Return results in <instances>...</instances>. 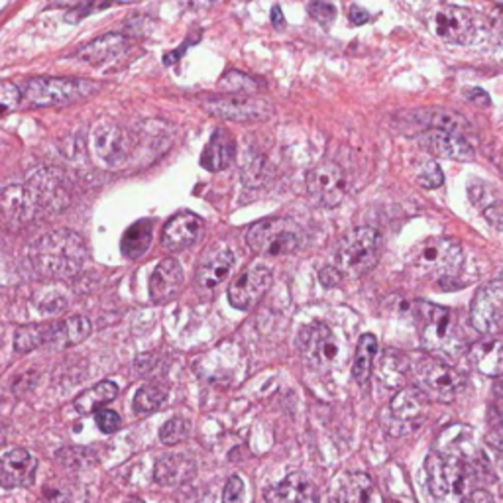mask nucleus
I'll list each match as a JSON object with an SVG mask.
<instances>
[{
	"mask_svg": "<svg viewBox=\"0 0 503 503\" xmlns=\"http://www.w3.org/2000/svg\"><path fill=\"white\" fill-rule=\"evenodd\" d=\"M95 152L108 164H118L128 156V134L118 126H100L95 136Z\"/></svg>",
	"mask_w": 503,
	"mask_h": 503,
	"instance_id": "24",
	"label": "nucleus"
},
{
	"mask_svg": "<svg viewBox=\"0 0 503 503\" xmlns=\"http://www.w3.org/2000/svg\"><path fill=\"white\" fill-rule=\"evenodd\" d=\"M87 258L83 238L72 230H55L30 248L34 268L47 277H72L81 271Z\"/></svg>",
	"mask_w": 503,
	"mask_h": 503,
	"instance_id": "1",
	"label": "nucleus"
},
{
	"mask_svg": "<svg viewBox=\"0 0 503 503\" xmlns=\"http://www.w3.org/2000/svg\"><path fill=\"white\" fill-rule=\"evenodd\" d=\"M189 431H191V422L187 419H181V417H174L169 419L166 425L159 431V439H162L164 445H177V442L185 440L189 437Z\"/></svg>",
	"mask_w": 503,
	"mask_h": 503,
	"instance_id": "33",
	"label": "nucleus"
},
{
	"mask_svg": "<svg viewBox=\"0 0 503 503\" xmlns=\"http://www.w3.org/2000/svg\"><path fill=\"white\" fill-rule=\"evenodd\" d=\"M126 47L128 39L123 34H107L87 44L81 52H77V57L89 65H103L126 52Z\"/></svg>",
	"mask_w": 503,
	"mask_h": 503,
	"instance_id": "25",
	"label": "nucleus"
},
{
	"mask_svg": "<svg viewBox=\"0 0 503 503\" xmlns=\"http://www.w3.org/2000/svg\"><path fill=\"white\" fill-rule=\"evenodd\" d=\"M98 85L87 79L72 77H38L24 85V97L36 107H55L69 105L77 100H85L95 95Z\"/></svg>",
	"mask_w": 503,
	"mask_h": 503,
	"instance_id": "5",
	"label": "nucleus"
},
{
	"mask_svg": "<svg viewBox=\"0 0 503 503\" xmlns=\"http://www.w3.org/2000/svg\"><path fill=\"white\" fill-rule=\"evenodd\" d=\"M271 24H274L276 28H284L286 26V20H284V14H281V8L279 6L271 8Z\"/></svg>",
	"mask_w": 503,
	"mask_h": 503,
	"instance_id": "45",
	"label": "nucleus"
},
{
	"mask_svg": "<svg viewBox=\"0 0 503 503\" xmlns=\"http://www.w3.org/2000/svg\"><path fill=\"white\" fill-rule=\"evenodd\" d=\"M167 399V388L162 384H146L138 389L134 396V411L138 415H148L154 413L159 407L164 405Z\"/></svg>",
	"mask_w": 503,
	"mask_h": 503,
	"instance_id": "32",
	"label": "nucleus"
},
{
	"mask_svg": "<svg viewBox=\"0 0 503 503\" xmlns=\"http://www.w3.org/2000/svg\"><path fill=\"white\" fill-rule=\"evenodd\" d=\"M381 256V236L376 228L362 226L342 236L337 250V269L340 276L362 277L374 269Z\"/></svg>",
	"mask_w": 503,
	"mask_h": 503,
	"instance_id": "2",
	"label": "nucleus"
},
{
	"mask_svg": "<svg viewBox=\"0 0 503 503\" xmlns=\"http://www.w3.org/2000/svg\"><path fill=\"white\" fill-rule=\"evenodd\" d=\"M486 218L490 220V225H494L496 228L503 230V209L499 205H491L484 210Z\"/></svg>",
	"mask_w": 503,
	"mask_h": 503,
	"instance_id": "41",
	"label": "nucleus"
},
{
	"mask_svg": "<svg viewBox=\"0 0 503 503\" xmlns=\"http://www.w3.org/2000/svg\"><path fill=\"white\" fill-rule=\"evenodd\" d=\"M193 474V465L181 455H171L158 462L156 480L162 484H179Z\"/></svg>",
	"mask_w": 503,
	"mask_h": 503,
	"instance_id": "31",
	"label": "nucleus"
},
{
	"mask_svg": "<svg viewBox=\"0 0 503 503\" xmlns=\"http://www.w3.org/2000/svg\"><path fill=\"white\" fill-rule=\"evenodd\" d=\"M246 243L258 254H294L301 244V230L289 218H264L246 230Z\"/></svg>",
	"mask_w": 503,
	"mask_h": 503,
	"instance_id": "7",
	"label": "nucleus"
},
{
	"mask_svg": "<svg viewBox=\"0 0 503 503\" xmlns=\"http://www.w3.org/2000/svg\"><path fill=\"white\" fill-rule=\"evenodd\" d=\"M118 396V386L115 381H100L95 388L87 389L85 394L79 396L75 399V409L79 411L81 415H90V413H97V411L103 409L107 404H110L115 397Z\"/></svg>",
	"mask_w": 503,
	"mask_h": 503,
	"instance_id": "29",
	"label": "nucleus"
},
{
	"mask_svg": "<svg viewBox=\"0 0 503 503\" xmlns=\"http://www.w3.org/2000/svg\"><path fill=\"white\" fill-rule=\"evenodd\" d=\"M234 266V256L228 248L217 252L215 256H210L207 261H203V266L197 271V284L199 287H203L207 291L217 289L223 281L230 276Z\"/></svg>",
	"mask_w": 503,
	"mask_h": 503,
	"instance_id": "26",
	"label": "nucleus"
},
{
	"mask_svg": "<svg viewBox=\"0 0 503 503\" xmlns=\"http://www.w3.org/2000/svg\"><path fill=\"white\" fill-rule=\"evenodd\" d=\"M417 183L425 189H437L445 183V175H442V169L439 167V164L432 162V159L422 164L417 175Z\"/></svg>",
	"mask_w": 503,
	"mask_h": 503,
	"instance_id": "36",
	"label": "nucleus"
},
{
	"mask_svg": "<svg viewBox=\"0 0 503 503\" xmlns=\"http://www.w3.org/2000/svg\"><path fill=\"white\" fill-rule=\"evenodd\" d=\"M391 421L399 425L397 435H405V432L421 427V422L425 421L427 415V397L417 388H405L391 399L389 405Z\"/></svg>",
	"mask_w": 503,
	"mask_h": 503,
	"instance_id": "15",
	"label": "nucleus"
},
{
	"mask_svg": "<svg viewBox=\"0 0 503 503\" xmlns=\"http://www.w3.org/2000/svg\"><path fill=\"white\" fill-rule=\"evenodd\" d=\"M374 482L368 474H350L338 484L330 503H370Z\"/></svg>",
	"mask_w": 503,
	"mask_h": 503,
	"instance_id": "28",
	"label": "nucleus"
},
{
	"mask_svg": "<svg viewBox=\"0 0 503 503\" xmlns=\"http://www.w3.org/2000/svg\"><path fill=\"white\" fill-rule=\"evenodd\" d=\"M470 364L488 378L503 376V338L476 342L468 352Z\"/></svg>",
	"mask_w": 503,
	"mask_h": 503,
	"instance_id": "22",
	"label": "nucleus"
},
{
	"mask_svg": "<svg viewBox=\"0 0 503 503\" xmlns=\"http://www.w3.org/2000/svg\"><path fill=\"white\" fill-rule=\"evenodd\" d=\"M470 323L482 335H498L503 330V281H490L472 301Z\"/></svg>",
	"mask_w": 503,
	"mask_h": 503,
	"instance_id": "11",
	"label": "nucleus"
},
{
	"mask_svg": "<svg viewBox=\"0 0 503 503\" xmlns=\"http://www.w3.org/2000/svg\"><path fill=\"white\" fill-rule=\"evenodd\" d=\"M203 234V220L195 213H179L167 220L164 226L162 243L169 252H181L193 246Z\"/></svg>",
	"mask_w": 503,
	"mask_h": 503,
	"instance_id": "19",
	"label": "nucleus"
},
{
	"mask_svg": "<svg viewBox=\"0 0 503 503\" xmlns=\"http://www.w3.org/2000/svg\"><path fill=\"white\" fill-rule=\"evenodd\" d=\"M90 333V323L85 317H67L65 320L47 325H32L22 327L16 333L14 346L18 352H30L39 346L52 348H67L81 342Z\"/></svg>",
	"mask_w": 503,
	"mask_h": 503,
	"instance_id": "3",
	"label": "nucleus"
},
{
	"mask_svg": "<svg viewBox=\"0 0 503 503\" xmlns=\"http://www.w3.org/2000/svg\"><path fill=\"white\" fill-rule=\"evenodd\" d=\"M435 32L450 44H470L476 34V18L468 8L445 6L435 14Z\"/></svg>",
	"mask_w": 503,
	"mask_h": 503,
	"instance_id": "16",
	"label": "nucleus"
},
{
	"mask_svg": "<svg viewBox=\"0 0 503 503\" xmlns=\"http://www.w3.org/2000/svg\"><path fill=\"white\" fill-rule=\"evenodd\" d=\"M268 503H319V490L305 474L294 472L266 490Z\"/></svg>",
	"mask_w": 503,
	"mask_h": 503,
	"instance_id": "20",
	"label": "nucleus"
},
{
	"mask_svg": "<svg viewBox=\"0 0 503 503\" xmlns=\"http://www.w3.org/2000/svg\"><path fill=\"white\" fill-rule=\"evenodd\" d=\"M468 503H496V501L491 499V496L488 494V491H476V494L470 498Z\"/></svg>",
	"mask_w": 503,
	"mask_h": 503,
	"instance_id": "46",
	"label": "nucleus"
},
{
	"mask_svg": "<svg viewBox=\"0 0 503 503\" xmlns=\"http://www.w3.org/2000/svg\"><path fill=\"white\" fill-rule=\"evenodd\" d=\"M205 108L210 115L236 120V123H256V120H266L271 115V105L266 103L264 98H256L244 93L205 100Z\"/></svg>",
	"mask_w": 503,
	"mask_h": 503,
	"instance_id": "13",
	"label": "nucleus"
},
{
	"mask_svg": "<svg viewBox=\"0 0 503 503\" xmlns=\"http://www.w3.org/2000/svg\"><path fill=\"white\" fill-rule=\"evenodd\" d=\"M307 189L319 205L328 209L338 207L348 191L345 169L333 162L317 166L307 174Z\"/></svg>",
	"mask_w": 503,
	"mask_h": 503,
	"instance_id": "12",
	"label": "nucleus"
},
{
	"mask_svg": "<svg viewBox=\"0 0 503 503\" xmlns=\"http://www.w3.org/2000/svg\"><path fill=\"white\" fill-rule=\"evenodd\" d=\"M419 144L422 149H427L431 156L456 159V162H468L474 158V149L458 134H450L447 130L429 128L427 132L419 136Z\"/></svg>",
	"mask_w": 503,
	"mask_h": 503,
	"instance_id": "18",
	"label": "nucleus"
},
{
	"mask_svg": "<svg viewBox=\"0 0 503 503\" xmlns=\"http://www.w3.org/2000/svg\"><path fill=\"white\" fill-rule=\"evenodd\" d=\"M427 488L435 503H465L466 468L455 456L431 452L425 462Z\"/></svg>",
	"mask_w": 503,
	"mask_h": 503,
	"instance_id": "4",
	"label": "nucleus"
},
{
	"mask_svg": "<svg viewBox=\"0 0 503 503\" xmlns=\"http://www.w3.org/2000/svg\"><path fill=\"white\" fill-rule=\"evenodd\" d=\"M301 352L307 364L327 371L342 364V345L338 337L323 323H315L303 330L301 335Z\"/></svg>",
	"mask_w": 503,
	"mask_h": 503,
	"instance_id": "10",
	"label": "nucleus"
},
{
	"mask_svg": "<svg viewBox=\"0 0 503 503\" xmlns=\"http://www.w3.org/2000/svg\"><path fill=\"white\" fill-rule=\"evenodd\" d=\"M488 440H490V442H491V445H494L496 448H499V450L503 452V427L496 429L494 432H490Z\"/></svg>",
	"mask_w": 503,
	"mask_h": 503,
	"instance_id": "43",
	"label": "nucleus"
},
{
	"mask_svg": "<svg viewBox=\"0 0 503 503\" xmlns=\"http://www.w3.org/2000/svg\"><path fill=\"white\" fill-rule=\"evenodd\" d=\"M376 354H378V338L374 335H362L356 346L354 364H352V378H354L358 384H366L368 381Z\"/></svg>",
	"mask_w": 503,
	"mask_h": 503,
	"instance_id": "30",
	"label": "nucleus"
},
{
	"mask_svg": "<svg viewBox=\"0 0 503 503\" xmlns=\"http://www.w3.org/2000/svg\"><path fill=\"white\" fill-rule=\"evenodd\" d=\"M22 100V90L14 83L4 81L0 83V116H6L16 110V107Z\"/></svg>",
	"mask_w": 503,
	"mask_h": 503,
	"instance_id": "35",
	"label": "nucleus"
},
{
	"mask_svg": "<svg viewBox=\"0 0 503 503\" xmlns=\"http://www.w3.org/2000/svg\"><path fill=\"white\" fill-rule=\"evenodd\" d=\"M152 236H154L152 220L149 218L136 220V223L126 230L123 236V243H120L123 254L128 260H140L148 252L149 244H152Z\"/></svg>",
	"mask_w": 503,
	"mask_h": 503,
	"instance_id": "27",
	"label": "nucleus"
},
{
	"mask_svg": "<svg viewBox=\"0 0 503 503\" xmlns=\"http://www.w3.org/2000/svg\"><path fill=\"white\" fill-rule=\"evenodd\" d=\"M309 13L317 20V22L328 26L337 16V8L328 3H313V4H309Z\"/></svg>",
	"mask_w": 503,
	"mask_h": 503,
	"instance_id": "38",
	"label": "nucleus"
},
{
	"mask_svg": "<svg viewBox=\"0 0 503 503\" xmlns=\"http://www.w3.org/2000/svg\"><path fill=\"white\" fill-rule=\"evenodd\" d=\"M427 124L431 128H439V130H447L450 134H458L462 128L466 126L465 120L460 116L447 113V110H435V113H427Z\"/></svg>",
	"mask_w": 503,
	"mask_h": 503,
	"instance_id": "34",
	"label": "nucleus"
},
{
	"mask_svg": "<svg viewBox=\"0 0 503 503\" xmlns=\"http://www.w3.org/2000/svg\"><path fill=\"white\" fill-rule=\"evenodd\" d=\"M413 371L417 389H421L427 399L440 401V404H448L465 388V378L460 371L445 362L422 358L413 366Z\"/></svg>",
	"mask_w": 503,
	"mask_h": 503,
	"instance_id": "8",
	"label": "nucleus"
},
{
	"mask_svg": "<svg viewBox=\"0 0 503 503\" xmlns=\"http://www.w3.org/2000/svg\"><path fill=\"white\" fill-rule=\"evenodd\" d=\"M244 498V482L238 476H233L225 486L223 503H243Z\"/></svg>",
	"mask_w": 503,
	"mask_h": 503,
	"instance_id": "39",
	"label": "nucleus"
},
{
	"mask_svg": "<svg viewBox=\"0 0 503 503\" xmlns=\"http://www.w3.org/2000/svg\"><path fill=\"white\" fill-rule=\"evenodd\" d=\"M462 261H465V252H462L456 240L447 236H432L415 248L411 266L417 271V276H432L442 279L455 276Z\"/></svg>",
	"mask_w": 503,
	"mask_h": 503,
	"instance_id": "6",
	"label": "nucleus"
},
{
	"mask_svg": "<svg viewBox=\"0 0 503 503\" xmlns=\"http://www.w3.org/2000/svg\"><path fill=\"white\" fill-rule=\"evenodd\" d=\"M236 156V144L233 134L228 130H217V132L210 136L207 148L203 149V156H200V166L209 171H223L226 169Z\"/></svg>",
	"mask_w": 503,
	"mask_h": 503,
	"instance_id": "23",
	"label": "nucleus"
},
{
	"mask_svg": "<svg viewBox=\"0 0 503 503\" xmlns=\"http://www.w3.org/2000/svg\"><path fill=\"white\" fill-rule=\"evenodd\" d=\"M415 320L419 325L421 345L431 352H448L455 342L452 335V313L448 309L417 301L415 303Z\"/></svg>",
	"mask_w": 503,
	"mask_h": 503,
	"instance_id": "9",
	"label": "nucleus"
},
{
	"mask_svg": "<svg viewBox=\"0 0 503 503\" xmlns=\"http://www.w3.org/2000/svg\"><path fill=\"white\" fill-rule=\"evenodd\" d=\"M319 279H320V284L327 286V287H335L338 281H340V274H338V269L337 268H325L323 271L319 274Z\"/></svg>",
	"mask_w": 503,
	"mask_h": 503,
	"instance_id": "42",
	"label": "nucleus"
},
{
	"mask_svg": "<svg viewBox=\"0 0 503 503\" xmlns=\"http://www.w3.org/2000/svg\"><path fill=\"white\" fill-rule=\"evenodd\" d=\"M95 421H97L98 429L103 431V432H107V435H110V432H116L120 429V425H123V419H120V415L113 409H100V411H97Z\"/></svg>",
	"mask_w": 503,
	"mask_h": 503,
	"instance_id": "37",
	"label": "nucleus"
},
{
	"mask_svg": "<svg viewBox=\"0 0 503 503\" xmlns=\"http://www.w3.org/2000/svg\"><path fill=\"white\" fill-rule=\"evenodd\" d=\"M181 287H183V269H181L179 261L174 258L159 261L152 277H149V297L156 303H166L179 294Z\"/></svg>",
	"mask_w": 503,
	"mask_h": 503,
	"instance_id": "21",
	"label": "nucleus"
},
{
	"mask_svg": "<svg viewBox=\"0 0 503 503\" xmlns=\"http://www.w3.org/2000/svg\"><path fill=\"white\" fill-rule=\"evenodd\" d=\"M130 503H142V501H138V499H134V501H130Z\"/></svg>",
	"mask_w": 503,
	"mask_h": 503,
	"instance_id": "47",
	"label": "nucleus"
},
{
	"mask_svg": "<svg viewBox=\"0 0 503 503\" xmlns=\"http://www.w3.org/2000/svg\"><path fill=\"white\" fill-rule=\"evenodd\" d=\"M468 98L474 100V103H482L484 107L490 105V97L484 93V90H480V89L472 90V95H468Z\"/></svg>",
	"mask_w": 503,
	"mask_h": 503,
	"instance_id": "44",
	"label": "nucleus"
},
{
	"mask_svg": "<svg viewBox=\"0 0 503 503\" xmlns=\"http://www.w3.org/2000/svg\"><path fill=\"white\" fill-rule=\"evenodd\" d=\"M271 286V269L266 264L250 266L243 276H238L234 284L228 287L230 305L240 311H250L258 301L266 295Z\"/></svg>",
	"mask_w": 503,
	"mask_h": 503,
	"instance_id": "14",
	"label": "nucleus"
},
{
	"mask_svg": "<svg viewBox=\"0 0 503 503\" xmlns=\"http://www.w3.org/2000/svg\"><path fill=\"white\" fill-rule=\"evenodd\" d=\"M38 462L24 448H14L0 458V486L6 490L34 484Z\"/></svg>",
	"mask_w": 503,
	"mask_h": 503,
	"instance_id": "17",
	"label": "nucleus"
},
{
	"mask_svg": "<svg viewBox=\"0 0 503 503\" xmlns=\"http://www.w3.org/2000/svg\"><path fill=\"white\" fill-rule=\"evenodd\" d=\"M370 18H371V14L368 13V10H364V8L358 6V4H352L350 6V22L354 24V26H362V24L370 22Z\"/></svg>",
	"mask_w": 503,
	"mask_h": 503,
	"instance_id": "40",
	"label": "nucleus"
}]
</instances>
